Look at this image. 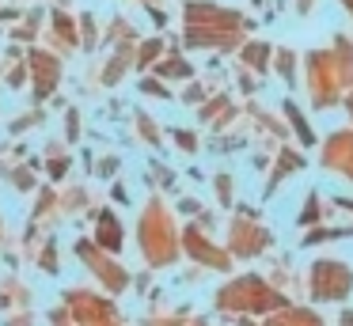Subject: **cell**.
I'll list each match as a JSON object with an SVG mask.
<instances>
[{
  "label": "cell",
  "mask_w": 353,
  "mask_h": 326,
  "mask_svg": "<svg viewBox=\"0 0 353 326\" xmlns=\"http://www.w3.org/2000/svg\"><path fill=\"white\" fill-rule=\"evenodd\" d=\"M315 281V296H323V300H334V296H345L353 285V273L345 269V265H334V262H319L312 273Z\"/></svg>",
  "instance_id": "6da1fadb"
},
{
  "label": "cell",
  "mask_w": 353,
  "mask_h": 326,
  "mask_svg": "<svg viewBox=\"0 0 353 326\" xmlns=\"http://www.w3.org/2000/svg\"><path fill=\"white\" fill-rule=\"evenodd\" d=\"M327 163L330 167H345V171L353 174V136L350 133H342V136H334L330 141V148H327Z\"/></svg>",
  "instance_id": "7a4b0ae2"
},
{
  "label": "cell",
  "mask_w": 353,
  "mask_h": 326,
  "mask_svg": "<svg viewBox=\"0 0 353 326\" xmlns=\"http://www.w3.org/2000/svg\"><path fill=\"white\" fill-rule=\"evenodd\" d=\"M31 65L39 72V95H50V88L57 83V61L46 53H31Z\"/></svg>",
  "instance_id": "3957f363"
},
{
  "label": "cell",
  "mask_w": 353,
  "mask_h": 326,
  "mask_svg": "<svg viewBox=\"0 0 353 326\" xmlns=\"http://www.w3.org/2000/svg\"><path fill=\"white\" fill-rule=\"evenodd\" d=\"M99 243H103V247H110V250H118V243H122V232H118V220L114 216H110V212H103V216H99Z\"/></svg>",
  "instance_id": "277c9868"
},
{
  "label": "cell",
  "mask_w": 353,
  "mask_h": 326,
  "mask_svg": "<svg viewBox=\"0 0 353 326\" xmlns=\"http://www.w3.org/2000/svg\"><path fill=\"white\" fill-rule=\"evenodd\" d=\"M186 243H190V250H198V258H205V262H213V265H224V262H228V258L216 254V250L209 247V243H201L198 235H186Z\"/></svg>",
  "instance_id": "5b68a950"
},
{
  "label": "cell",
  "mask_w": 353,
  "mask_h": 326,
  "mask_svg": "<svg viewBox=\"0 0 353 326\" xmlns=\"http://www.w3.org/2000/svg\"><path fill=\"white\" fill-rule=\"evenodd\" d=\"M270 326H319L315 315H277Z\"/></svg>",
  "instance_id": "8992f818"
},
{
  "label": "cell",
  "mask_w": 353,
  "mask_h": 326,
  "mask_svg": "<svg viewBox=\"0 0 353 326\" xmlns=\"http://www.w3.org/2000/svg\"><path fill=\"white\" fill-rule=\"evenodd\" d=\"M285 110H289V118H292V125H296V133H300V141H304V144H312V141H315V136H312V129H307V125H304V118H300V110H296V106H285Z\"/></svg>",
  "instance_id": "52a82bcc"
},
{
  "label": "cell",
  "mask_w": 353,
  "mask_h": 326,
  "mask_svg": "<svg viewBox=\"0 0 353 326\" xmlns=\"http://www.w3.org/2000/svg\"><path fill=\"white\" fill-rule=\"evenodd\" d=\"M163 76H190V68H186L183 61H168V65H163Z\"/></svg>",
  "instance_id": "ba28073f"
},
{
  "label": "cell",
  "mask_w": 353,
  "mask_h": 326,
  "mask_svg": "<svg viewBox=\"0 0 353 326\" xmlns=\"http://www.w3.org/2000/svg\"><path fill=\"white\" fill-rule=\"evenodd\" d=\"M345 4H350V8H353V0H345Z\"/></svg>",
  "instance_id": "9c48e42d"
},
{
  "label": "cell",
  "mask_w": 353,
  "mask_h": 326,
  "mask_svg": "<svg viewBox=\"0 0 353 326\" xmlns=\"http://www.w3.org/2000/svg\"><path fill=\"white\" fill-rule=\"evenodd\" d=\"M243 326H251V323H243Z\"/></svg>",
  "instance_id": "30bf717a"
}]
</instances>
